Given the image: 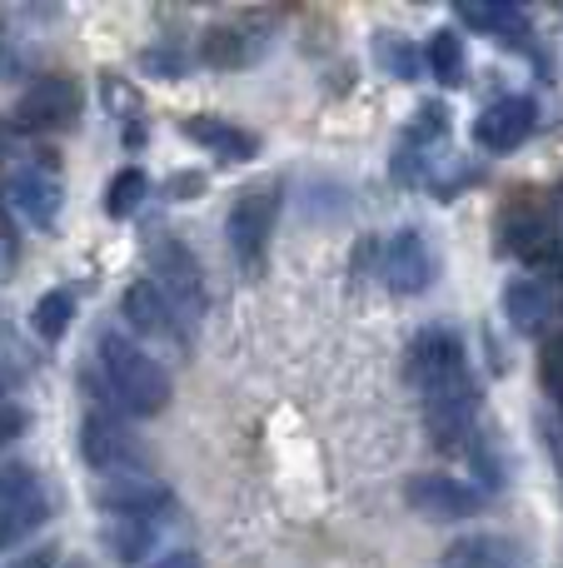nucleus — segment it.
<instances>
[{"instance_id":"1","label":"nucleus","mask_w":563,"mask_h":568,"mask_svg":"<svg viewBox=\"0 0 563 568\" xmlns=\"http://www.w3.org/2000/svg\"><path fill=\"white\" fill-rule=\"evenodd\" d=\"M100 354V374H105V399L115 404L120 414H135V419H150L170 404V374L155 354L140 349V339H125L120 329H105L95 339Z\"/></svg>"},{"instance_id":"2","label":"nucleus","mask_w":563,"mask_h":568,"mask_svg":"<svg viewBox=\"0 0 563 568\" xmlns=\"http://www.w3.org/2000/svg\"><path fill=\"white\" fill-rule=\"evenodd\" d=\"M150 260V284L170 300V310L180 314L185 324H199L209 310V290H205V270H199L195 250L175 235H155L145 250Z\"/></svg>"},{"instance_id":"3","label":"nucleus","mask_w":563,"mask_h":568,"mask_svg":"<svg viewBox=\"0 0 563 568\" xmlns=\"http://www.w3.org/2000/svg\"><path fill=\"white\" fill-rule=\"evenodd\" d=\"M279 220V190H245L225 215V245L245 275H259L269 260V235Z\"/></svg>"},{"instance_id":"4","label":"nucleus","mask_w":563,"mask_h":568,"mask_svg":"<svg viewBox=\"0 0 563 568\" xmlns=\"http://www.w3.org/2000/svg\"><path fill=\"white\" fill-rule=\"evenodd\" d=\"M405 374H409V384L419 389V399H429V394H444V389H459V384L474 379V374H469L464 339H459L454 329H424V334H414V344H409V359H405Z\"/></svg>"},{"instance_id":"5","label":"nucleus","mask_w":563,"mask_h":568,"mask_svg":"<svg viewBox=\"0 0 563 568\" xmlns=\"http://www.w3.org/2000/svg\"><path fill=\"white\" fill-rule=\"evenodd\" d=\"M50 519V494L30 464H0V549L20 544Z\"/></svg>"},{"instance_id":"6","label":"nucleus","mask_w":563,"mask_h":568,"mask_svg":"<svg viewBox=\"0 0 563 568\" xmlns=\"http://www.w3.org/2000/svg\"><path fill=\"white\" fill-rule=\"evenodd\" d=\"M504 314L519 334L529 339H544V334L559 329L563 320V280L554 275H524V280H509L504 284Z\"/></svg>"},{"instance_id":"7","label":"nucleus","mask_w":563,"mask_h":568,"mask_svg":"<svg viewBox=\"0 0 563 568\" xmlns=\"http://www.w3.org/2000/svg\"><path fill=\"white\" fill-rule=\"evenodd\" d=\"M80 454L95 469V479H110V474H145V454H140V439L110 414H85V429H80Z\"/></svg>"},{"instance_id":"8","label":"nucleus","mask_w":563,"mask_h":568,"mask_svg":"<svg viewBox=\"0 0 563 568\" xmlns=\"http://www.w3.org/2000/svg\"><path fill=\"white\" fill-rule=\"evenodd\" d=\"M95 504L105 509V519H160V514L175 504L170 484H160L155 474H110V479H95Z\"/></svg>"},{"instance_id":"9","label":"nucleus","mask_w":563,"mask_h":568,"mask_svg":"<svg viewBox=\"0 0 563 568\" xmlns=\"http://www.w3.org/2000/svg\"><path fill=\"white\" fill-rule=\"evenodd\" d=\"M80 120V85L70 75H45L20 95L16 105V125L35 130V135H50V130H65Z\"/></svg>"},{"instance_id":"10","label":"nucleus","mask_w":563,"mask_h":568,"mask_svg":"<svg viewBox=\"0 0 563 568\" xmlns=\"http://www.w3.org/2000/svg\"><path fill=\"white\" fill-rule=\"evenodd\" d=\"M504 250L514 260H524V265L534 270H559L563 265V235L554 230V220L539 215V210L519 205L504 215Z\"/></svg>"},{"instance_id":"11","label":"nucleus","mask_w":563,"mask_h":568,"mask_svg":"<svg viewBox=\"0 0 563 568\" xmlns=\"http://www.w3.org/2000/svg\"><path fill=\"white\" fill-rule=\"evenodd\" d=\"M405 499L424 519H474L484 509V494L464 479H449V474H419V479H409Z\"/></svg>"},{"instance_id":"12","label":"nucleus","mask_w":563,"mask_h":568,"mask_svg":"<svg viewBox=\"0 0 563 568\" xmlns=\"http://www.w3.org/2000/svg\"><path fill=\"white\" fill-rule=\"evenodd\" d=\"M434 250H429V240L419 235V230H395L385 245V284L395 294H424L429 284H434Z\"/></svg>"},{"instance_id":"13","label":"nucleus","mask_w":563,"mask_h":568,"mask_svg":"<svg viewBox=\"0 0 563 568\" xmlns=\"http://www.w3.org/2000/svg\"><path fill=\"white\" fill-rule=\"evenodd\" d=\"M534 125H539L534 100L509 95V100H494V105L474 120V140L484 150H494V155H509V150H519L529 135H534Z\"/></svg>"},{"instance_id":"14","label":"nucleus","mask_w":563,"mask_h":568,"mask_svg":"<svg viewBox=\"0 0 563 568\" xmlns=\"http://www.w3.org/2000/svg\"><path fill=\"white\" fill-rule=\"evenodd\" d=\"M120 310H125V320L135 324L140 339H185V320L170 310V300L150 280L125 284V294H120Z\"/></svg>"},{"instance_id":"15","label":"nucleus","mask_w":563,"mask_h":568,"mask_svg":"<svg viewBox=\"0 0 563 568\" xmlns=\"http://www.w3.org/2000/svg\"><path fill=\"white\" fill-rule=\"evenodd\" d=\"M269 30L265 26H209L205 45H199V60L209 70H245L265 55Z\"/></svg>"},{"instance_id":"16","label":"nucleus","mask_w":563,"mask_h":568,"mask_svg":"<svg viewBox=\"0 0 563 568\" xmlns=\"http://www.w3.org/2000/svg\"><path fill=\"white\" fill-rule=\"evenodd\" d=\"M439 568H529V559L514 539H499V534H469V539L449 544Z\"/></svg>"},{"instance_id":"17","label":"nucleus","mask_w":563,"mask_h":568,"mask_svg":"<svg viewBox=\"0 0 563 568\" xmlns=\"http://www.w3.org/2000/svg\"><path fill=\"white\" fill-rule=\"evenodd\" d=\"M10 205H16L35 230H55V220H60V180L45 175V170H20V175L10 180Z\"/></svg>"},{"instance_id":"18","label":"nucleus","mask_w":563,"mask_h":568,"mask_svg":"<svg viewBox=\"0 0 563 568\" xmlns=\"http://www.w3.org/2000/svg\"><path fill=\"white\" fill-rule=\"evenodd\" d=\"M185 135L199 140L205 150H215L219 160H255L259 155V140L249 130L229 125V120H215V115H195L185 120Z\"/></svg>"},{"instance_id":"19","label":"nucleus","mask_w":563,"mask_h":568,"mask_svg":"<svg viewBox=\"0 0 563 568\" xmlns=\"http://www.w3.org/2000/svg\"><path fill=\"white\" fill-rule=\"evenodd\" d=\"M459 20L469 30H484V36H524L529 30V16L519 6H509V0H464Z\"/></svg>"},{"instance_id":"20","label":"nucleus","mask_w":563,"mask_h":568,"mask_svg":"<svg viewBox=\"0 0 563 568\" xmlns=\"http://www.w3.org/2000/svg\"><path fill=\"white\" fill-rule=\"evenodd\" d=\"M160 539V519H110L105 524V544L120 564H140Z\"/></svg>"},{"instance_id":"21","label":"nucleus","mask_w":563,"mask_h":568,"mask_svg":"<svg viewBox=\"0 0 563 568\" xmlns=\"http://www.w3.org/2000/svg\"><path fill=\"white\" fill-rule=\"evenodd\" d=\"M30 324H35V334L45 344H60L70 334V324H75V294H70V290L40 294V304L30 310Z\"/></svg>"},{"instance_id":"22","label":"nucleus","mask_w":563,"mask_h":568,"mask_svg":"<svg viewBox=\"0 0 563 568\" xmlns=\"http://www.w3.org/2000/svg\"><path fill=\"white\" fill-rule=\"evenodd\" d=\"M424 60H429V70H434L439 85H449V90L464 85V45H459L454 30H439V36L429 40Z\"/></svg>"},{"instance_id":"23","label":"nucleus","mask_w":563,"mask_h":568,"mask_svg":"<svg viewBox=\"0 0 563 568\" xmlns=\"http://www.w3.org/2000/svg\"><path fill=\"white\" fill-rule=\"evenodd\" d=\"M145 175L140 170H120L115 180H110V195H105V210H110V220H130L140 210V200H145Z\"/></svg>"},{"instance_id":"24","label":"nucleus","mask_w":563,"mask_h":568,"mask_svg":"<svg viewBox=\"0 0 563 568\" xmlns=\"http://www.w3.org/2000/svg\"><path fill=\"white\" fill-rule=\"evenodd\" d=\"M375 55L385 60V65H395V75H399V80H414V75H419V50H414V45H405V40L379 36V40H375Z\"/></svg>"},{"instance_id":"25","label":"nucleus","mask_w":563,"mask_h":568,"mask_svg":"<svg viewBox=\"0 0 563 568\" xmlns=\"http://www.w3.org/2000/svg\"><path fill=\"white\" fill-rule=\"evenodd\" d=\"M444 130H449V110L439 105V100H429V105L419 110V120H414V125H409L405 145H414V140H419V150H424L429 140H439V135H444ZM419 150H414V155H419Z\"/></svg>"},{"instance_id":"26","label":"nucleus","mask_w":563,"mask_h":568,"mask_svg":"<svg viewBox=\"0 0 563 568\" xmlns=\"http://www.w3.org/2000/svg\"><path fill=\"white\" fill-rule=\"evenodd\" d=\"M100 95L110 100V110H115L120 120H135V115H140V90H130L125 80L105 75V80H100Z\"/></svg>"},{"instance_id":"27","label":"nucleus","mask_w":563,"mask_h":568,"mask_svg":"<svg viewBox=\"0 0 563 568\" xmlns=\"http://www.w3.org/2000/svg\"><path fill=\"white\" fill-rule=\"evenodd\" d=\"M140 65H150L155 75H165V80L185 75V55H175V50H145V55H140Z\"/></svg>"},{"instance_id":"28","label":"nucleus","mask_w":563,"mask_h":568,"mask_svg":"<svg viewBox=\"0 0 563 568\" xmlns=\"http://www.w3.org/2000/svg\"><path fill=\"white\" fill-rule=\"evenodd\" d=\"M25 424H30V414L20 409V404H0V444L16 439V434H25Z\"/></svg>"},{"instance_id":"29","label":"nucleus","mask_w":563,"mask_h":568,"mask_svg":"<svg viewBox=\"0 0 563 568\" xmlns=\"http://www.w3.org/2000/svg\"><path fill=\"white\" fill-rule=\"evenodd\" d=\"M199 185H205V175H195V170H185V175H170V195H175V200L199 195Z\"/></svg>"},{"instance_id":"30","label":"nucleus","mask_w":563,"mask_h":568,"mask_svg":"<svg viewBox=\"0 0 563 568\" xmlns=\"http://www.w3.org/2000/svg\"><path fill=\"white\" fill-rule=\"evenodd\" d=\"M6 568H55V549H25L20 559H10Z\"/></svg>"},{"instance_id":"31","label":"nucleus","mask_w":563,"mask_h":568,"mask_svg":"<svg viewBox=\"0 0 563 568\" xmlns=\"http://www.w3.org/2000/svg\"><path fill=\"white\" fill-rule=\"evenodd\" d=\"M16 260H20V245H16V235H10V230L0 225V275H10V270H16Z\"/></svg>"},{"instance_id":"32","label":"nucleus","mask_w":563,"mask_h":568,"mask_svg":"<svg viewBox=\"0 0 563 568\" xmlns=\"http://www.w3.org/2000/svg\"><path fill=\"white\" fill-rule=\"evenodd\" d=\"M155 568H199V559L190 549H180V554H165V559H160Z\"/></svg>"},{"instance_id":"33","label":"nucleus","mask_w":563,"mask_h":568,"mask_svg":"<svg viewBox=\"0 0 563 568\" xmlns=\"http://www.w3.org/2000/svg\"><path fill=\"white\" fill-rule=\"evenodd\" d=\"M65 568H85V564H65Z\"/></svg>"},{"instance_id":"34","label":"nucleus","mask_w":563,"mask_h":568,"mask_svg":"<svg viewBox=\"0 0 563 568\" xmlns=\"http://www.w3.org/2000/svg\"><path fill=\"white\" fill-rule=\"evenodd\" d=\"M559 205H563V190H559Z\"/></svg>"}]
</instances>
